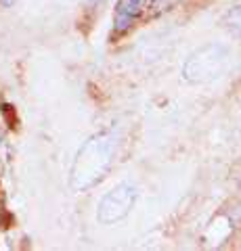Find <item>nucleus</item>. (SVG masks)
Instances as JSON below:
<instances>
[{
  "label": "nucleus",
  "instance_id": "obj_1",
  "mask_svg": "<svg viewBox=\"0 0 241 251\" xmlns=\"http://www.w3.org/2000/svg\"><path fill=\"white\" fill-rule=\"evenodd\" d=\"M115 151H118V138L113 132L103 130L90 136L86 143L80 147L72 174H69V186L76 193H86L88 188L97 186L113 166Z\"/></svg>",
  "mask_w": 241,
  "mask_h": 251
},
{
  "label": "nucleus",
  "instance_id": "obj_2",
  "mask_svg": "<svg viewBox=\"0 0 241 251\" xmlns=\"http://www.w3.org/2000/svg\"><path fill=\"white\" fill-rule=\"evenodd\" d=\"M229 65V50L222 44H208L195 50L183 65V77L191 84L210 82L222 75Z\"/></svg>",
  "mask_w": 241,
  "mask_h": 251
},
{
  "label": "nucleus",
  "instance_id": "obj_3",
  "mask_svg": "<svg viewBox=\"0 0 241 251\" xmlns=\"http://www.w3.org/2000/svg\"><path fill=\"white\" fill-rule=\"evenodd\" d=\"M138 199V191L134 184L122 182L113 188V191L105 193L103 199L99 201V209H97V220L101 224H115L120 220L126 218L134 203Z\"/></svg>",
  "mask_w": 241,
  "mask_h": 251
},
{
  "label": "nucleus",
  "instance_id": "obj_4",
  "mask_svg": "<svg viewBox=\"0 0 241 251\" xmlns=\"http://www.w3.org/2000/svg\"><path fill=\"white\" fill-rule=\"evenodd\" d=\"M147 6V0H120L115 6V17H113V31L115 34H124L128 31L134 21L141 17Z\"/></svg>",
  "mask_w": 241,
  "mask_h": 251
},
{
  "label": "nucleus",
  "instance_id": "obj_5",
  "mask_svg": "<svg viewBox=\"0 0 241 251\" xmlns=\"http://www.w3.org/2000/svg\"><path fill=\"white\" fill-rule=\"evenodd\" d=\"M224 23H227V27L233 29L235 34L241 36V4L239 6H233V9L224 15Z\"/></svg>",
  "mask_w": 241,
  "mask_h": 251
},
{
  "label": "nucleus",
  "instance_id": "obj_6",
  "mask_svg": "<svg viewBox=\"0 0 241 251\" xmlns=\"http://www.w3.org/2000/svg\"><path fill=\"white\" fill-rule=\"evenodd\" d=\"M178 0H153L151 2V15L155 17V15H160V13H166L170 11L172 6H176Z\"/></svg>",
  "mask_w": 241,
  "mask_h": 251
},
{
  "label": "nucleus",
  "instance_id": "obj_7",
  "mask_svg": "<svg viewBox=\"0 0 241 251\" xmlns=\"http://www.w3.org/2000/svg\"><path fill=\"white\" fill-rule=\"evenodd\" d=\"M15 2H17V0H0V4L2 6H13Z\"/></svg>",
  "mask_w": 241,
  "mask_h": 251
},
{
  "label": "nucleus",
  "instance_id": "obj_8",
  "mask_svg": "<svg viewBox=\"0 0 241 251\" xmlns=\"http://www.w3.org/2000/svg\"><path fill=\"white\" fill-rule=\"evenodd\" d=\"M0 140H2V132H0Z\"/></svg>",
  "mask_w": 241,
  "mask_h": 251
}]
</instances>
